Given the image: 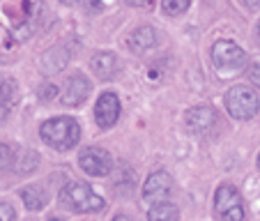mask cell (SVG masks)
<instances>
[{
  "label": "cell",
  "mask_w": 260,
  "mask_h": 221,
  "mask_svg": "<svg viewBox=\"0 0 260 221\" xmlns=\"http://www.w3.org/2000/svg\"><path fill=\"white\" fill-rule=\"evenodd\" d=\"M40 136L46 145L55 150H72L81 138V127L74 118H51L40 127Z\"/></svg>",
  "instance_id": "6da1fadb"
},
{
  "label": "cell",
  "mask_w": 260,
  "mask_h": 221,
  "mask_svg": "<svg viewBox=\"0 0 260 221\" xmlns=\"http://www.w3.org/2000/svg\"><path fill=\"white\" fill-rule=\"evenodd\" d=\"M60 203L72 212H99L104 210V198L92 192L90 184L85 182H67L60 192Z\"/></svg>",
  "instance_id": "7a4b0ae2"
},
{
  "label": "cell",
  "mask_w": 260,
  "mask_h": 221,
  "mask_svg": "<svg viewBox=\"0 0 260 221\" xmlns=\"http://www.w3.org/2000/svg\"><path fill=\"white\" fill-rule=\"evenodd\" d=\"M212 65L219 72V76L228 79V76H235L244 69L246 65V53L231 40H219L212 46Z\"/></svg>",
  "instance_id": "3957f363"
},
{
  "label": "cell",
  "mask_w": 260,
  "mask_h": 221,
  "mask_svg": "<svg viewBox=\"0 0 260 221\" xmlns=\"http://www.w3.org/2000/svg\"><path fill=\"white\" fill-rule=\"evenodd\" d=\"M226 111L235 120H251L260 108L258 94L253 92V88L249 85H235L226 92Z\"/></svg>",
  "instance_id": "277c9868"
},
{
  "label": "cell",
  "mask_w": 260,
  "mask_h": 221,
  "mask_svg": "<svg viewBox=\"0 0 260 221\" xmlns=\"http://www.w3.org/2000/svg\"><path fill=\"white\" fill-rule=\"evenodd\" d=\"M214 207L216 214L223 221H244V207L242 198L233 184H221L214 194Z\"/></svg>",
  "instance_id": "5b68a950"
},
{
  "label": "cell",
  "mask_w": 260,
  "mask_h": 221,
  "mask_svg": "<svg viewBox=\"0 0 260 221\" xmlns=\"http://www.w3.org/2000/svg\"><path fill=\"white\" fill-rule=\"evenodd\" d=\"M79 166L92 177H106L113 171V159L104 147H83L79 154Z\"/></svg>",
  "instance_id": "8992f818"
},
{
  "label": "cell",
  "mask_w": 260,
  "mask_h": 221,
  "mask_svg": "<svg viewBox=\"0 0 260 221\" xmlns=\"http://www.w3.org/2000/svg\"><path fill=\"white\" fill-rule=\"evenodd\" d=\"M173 192V180L166 171H157L147 177V182L143 184V201L147 205H157V203L168 201Z\"/></svg>",
  "instance_id": "52a82bcc"
},
{
  "label": "cell",
  "mask_w": 260,
  "mask_h": 221,
  "mask_svg": "<svg viewBox=\"0 0 260 221\" xmlns=\"http://www.w3.org/2000/svg\"><path fill=\"white\" fill-rule=\"evenodd\" d=\"M120 118V99L115 92H102L94 104V122L99 129H111Z\"/></svg>",
  "instance_id": "ba28073f"
},
{
  "label": "cell",
  "mask_w": 260,
  "mask_h": 221,
  "mask_svg": "<svg viewBox=\"0 0 260 221\" xmlns=\"http://www.w3.org/2000/svg\"><path fill=\"white\" fill-rule=\"evenodd\" d=\"M184 124L191 134H210L219 124V115L212 106H196L184 115Z\"/></svg>",
  "instance_id": "9c48e42d"
},
{
  "label": "cell",
  "mask_w": 260,
  "mask_h": 221,
  "mask_svg": "<svg viewBox=\"0 0 260 221\" xmlns=\"http://www.w3.org/2000/svg\"><path fill=\"white\" fill-rule=\"evenodd\" d=\"M90 94V81L88 76H83V74H74V76H69L67 81H64V88H62V94H60V99H62L64 106H81V104L88 99Z\"/></svg>",
  "instance_id": "30bf717a"
},
{
  "label": "cell",
  "mask_w": 260,
  "mask_h": 221,
  "mask_svg": "<svg viewBox=\"0 0 260 221\" xmlns=\"http://www.w3.org/2000/svg\"><path fill=\"white\" fill-rule=\"evenodd\" d=\"M90 67H92V72L97 74L102 81H108V79H113L115 74L120 72V60H118V55H115V53L102 51V53L92 55Z\"/></svg>",
  "instance_id": "8fae6325"
},
{
  "label": "cell",
  "mask_w": 260,
  "mask_h": 221,
  "mask_svg": "<svg viewBox=\"0 0 260 221\" xmlns=\"http://www.w3.org/2000/svg\"><path fill=\"white\" fill-rule=\"evenodd\" d=\"M127 44L134 53H145V51H150L154 44H157V33H154V28H150V25L136 28L132 35H129Z\"/></svg>",
  "instance_id": "7c38bea8"
},
{
  "label": "cell",
  "mask_w": 260,
  "mask_h": 221,
  "mask_svg": "<svg viewBox=\"0 0 260 221\" xmlns=\"http://www.w3.org/2000/svg\"><path fill=\"white\" fill-rule=\"evenodd\" d=\"M19 102V88L14 81H3L0 83V122L12 113V108Z\"/></svg>",
  "instance_id": "4fadbf2b"
},
{
  "label": "cell",
  "mask_w": 260,
  "mask_h": 221,
  "mask_svg": "<svg viewBox=\"0 0 260 221\" xmlns=\"http://www.w3.org/2000/svg\"><path fill=\"white\" fill-rule=\"evenodd\" d=\"M21 198H23L25 207H28L30 212L44 210V205L49 203V194H46L44 187H40V184H30V187H23V189H21Z\"/></svg>",
  "instance_id": "5bb4252c"
},
{
  "label": "cell",
  "mask_w": 260,
  "mask_h": 221,
  "mask_svg": "<svg viewBox=\"0 0 260 221\" xmlns=\"http://www.w3.org/2000/svg\"><path fill=\"white\" fill-rule=\"evenodd\" d=\"M37 164H40V154L35 152V150H30V147H21L19 152H14V164H12V168H14V173H19V175H28V173L35 171Z\"/></svg>",
  "instance_id": "9a60e30c"
},
{
  "label": "cell",
  "mask_w": 260,
  "mask_h": 221,
  "mask_svg": "<svg viewBox=\"0 0 260 221\" xmlns=\"http://www.w3.org/2000/svg\"><path fill=\"white\" fill-rule=\"evenodd\" d=\"M177 219H180V210L171 201L150 205V210H147V221H177Z\"/></svg>",
  "instance_id": "2e32d148"
},
{
  "label": "cell",
  "mask_w": 260,
  "mask_h": 221,
  "mask_svg": "<svg viewBox=\"0 0 260 221\" xmlns=\"http://www.w3.org/2000/svg\"><path fill=\"white\" fill-rule=\"evenodd\" d=\"M164 5V12L171 16H180L184 14V12L189 10V5H191V0H161Z\"/></svg>",
  "instance_id": "e0dca14e"
},
{
  "label": "cell",
  "mask_w": 260,
  "mask_h": 221,
  "mask_svg": "<svg viewBox=\"0 0 260 221\" xmlns=\"http://www.w3.org/2000/svg\"><path fill=\"white\" fill-rule=\"evenodd\" d=\"M12 164H14V150L7 143H0V171H7Z\"/></svg>",
  "instance_id": "ac0fdd59"
},
{
  "label": "cell",
  "mask_w": 260,
  "mask_h": 221,
  "mask_svg": "<svg viewBox=\"0 0 260 221\" xmlns=\"http://www.w3.org/2000/svg\"><path fill=\"white\" fill-rule=\"evenodd\" d=\"M249 79L253 85H258L260 90V60H253V62L249 65Z\"/></svg>",
  "instance_id": "d6986e66"
},
{
  "label": "cell",
  "mask_w": 260,
  "mask_h": 221,
  "mask_svg": "<svg viewBox=\"0 0 260 221\" xmlns=\"http://www.w3.org/2000/svg\"><path fill=\"white\" fill-rule=\"evenodd\" d=\"M16 219V212L12 205L7 203H0V221H14Z\"/></svg>",
  "instance_id": "ffe728a7"
},
{
  "label": "cell",
  "mask_w": 260,
  "mask_h": 221,
  "mask_svg": "<svg viewBox=\"0 0 260 221\" xmlns=\"http://www.w3.org/2000/svg\"><path fill=\"white\" fill-rule=\"evenodd\" d=\"M55 92H58V88L49 83V85H44V88H42L40 99H44V102H49V99H53V97H55Z\"/></svg>",
  "instance_id": "44dd1931"
},
{
  "label": "cell",
  "mask_w": 260,
  "mask_h": 221,
  "mask_svg": "<svg viewBox=\"0 0 260 221\" xmlns=\"http://www.w3.org/2000/svg\"><path fill=\"white\" fill-rule=\"evenodd\" d=\"M83 3V7L88 12H99L102 10V0H81Z\"/></svg>",
  "instance_id": "7402d4cb"
},
{
  "label": "cell",
  "mask_w": 260,
  "mask_h": 221,
  "mask_svg": "<svg viewBox=\"0 0 260 221\" xmlns=\"http://www.w3.org/2000/svg\"><path fill=\"white\" fill-rule=\"evenodd\" d=\"M129 5H134V7H150L154 3V0H127Z\"/></svg>",
  "instance_id": "603a6c76"
},
{
  "label": "cell",
  "mask_w": 260,
  "mask_h": 221,
  "mask_svg": "<svg viewBox=\"0 0 260 221\" xmlns=\"http://www.w3.org/2000/svg\"><path fill=\"white\" fill-rule=\"evenodd\" d=\"M246 5H249L251 10H260V0H246Z\"/></svg>",
  "instance_id": "cb8c5ba5"
},
{
  "label": "cell",
  "mask_w": 260,
  "mask_h": 221,
  "mask_svg": "<svg viewBox=\"0 0 260 221\" xmlns=\"http://www.w3.org/2000/svg\"><path fill=\"white\" fill-rule=\"evenodd\" d=\"M113 221H132V219H129V216H124V214H118Z\"/></svg>",
  "instance_id": "d4e9b609"
},
{
  "label": "cell",
  "mask_w": 260,
  "mask_h": 221,
  "mask_svg": "<svg viewBox=\"0 0 260 221\" xmlns=\"http://www.w3.org/2000/svg\"><path fill=\"white\" fill-rule=\"evenodd\" d=\"M64 5H72V3H76V0H62Z\"/></svg>",
  "instance_id": "484cf974"
},
{
  "label": "cell",
  "mask_w": 260,
  "mask_h": 221,
  "mask_svg": "<svg viewBox=\"0 0 260 221\" xmlns=\"http://www.w3.org/2000/svg\"><path fill=\"white\" fill-rule=\"evenodd\" d=\"M255 35H258V42H260V23H258V30H255Z\"/></svg>",
  "instance_id": "4316f807"
},
{
  "label": "cell",
  "mask_w": 260,
  "mask_h": 221,
  "mask_svg": "<svg viewBox=\"0 0 260 221\" xmlns=\"http://www.w3.org/2000/svg\"><path fill=\"white\" fill-rule=\"evenodd\" d=\"M49 221H62V219H49Z\"/></svg>",
  "instance_id": "83f0119b"
},
{
  "label": "cell",
  "mask_w": 260,
  "mask_h": 221,
  "mask_svg": "<svg viewBox=\"0 0 260 221\" xmlns=\"http://www.w3.org/2000/svg\"><path fill=\"white\" fill-rule=\"evenodd\" d=\"M258 168H260V154H258Z\"/></svg>",
  "instance_id": "f1b7e54d"
},
{
  "label": "cell",
  "mask_w": 260,
  "mask_h": 221,
  "mask_svg": "<svg viewBox=\"0 0 260 221\" xmlns=\"http://www.w3.org/2000/svg\"><path fill=\"white\" fill-rule=\"evenodd\" d=\"M0 83H3V81H0Z\"/></svg>",
  "instance_id": "f546056e"
}]
</instances>
